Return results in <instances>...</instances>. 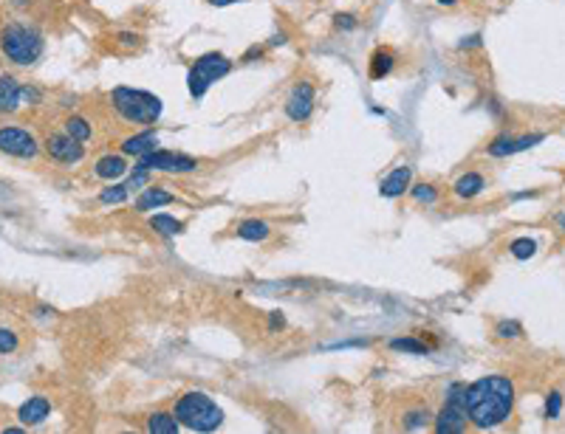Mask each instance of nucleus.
<instances>
[{"mask_svg":"<svg viewBox=\"0 0 565 434\" xmlns=\"http://www.w3.org/2000/svg\"><path fill=\"white\" fill-rule=\"evenodd\" d=\"M523 330H520V324L517 322H500L497 324V335H503V338H517Z\"/></svg>","mask_w":565,"mask_h":434,"instance_id":"obj_31","label":"nucleus"},{"mask_svg":"<svg viewBox=\"0 0 565 434\" xmlns=\"http://www.w3.org/2000/svg\"><path fill=\"white\" fill-rule=\"evenodd\" d=\"M212 9H226V6H235V3H244V0H206Z\"/></svg>","mask_w":565,"mask_h":434,"instance_id":"obj_34","label":"nucleus"},{"mask_svg":"<svg viewBox=\"0 0 565 434\" xmlns=\"http://www.w3.org/2000/svg\"><path fill=\"white\" fill-rule=\"evenodd\" d=\"M150 226L161 234V237H175V234H181V220L178 217H170V214H153L150 217Z\"/></svg>","mask_w":565,"mask_h":434,"instance_id":"obj_22","label":"nucleus"},{"mask_svg":"<svg viewBox=\"0 0 565 434\" xmlns=\"http://www.w3.org/2000/svg\"><path fill=\"white\" fill-rule=\"evenodd\" d=\"M546 136L543 133H534V136H520V138H512V136H497L492 144H489V155L492 158H506V155H515V152H523L534 144H540Z\"/></svg>","mask_w":565,"mask_h":434,"instance_id":"obj_11","label":"nucleus"},{"mask_svg":"<svg viewBox=\"0 0 565 434\" xmlns=\"http://www.w3.org/2000/svg\"><path fill=\"white\" fill-rule=\"evenodd\" d=\"M314 96H317V90L308 79H300L291 93H288V102H286V116L297 124H303L311 118V110H314Z\"/></svg>","mask_w":565,"mask_h":434,"instance_id":"obj_9","label":"nucleus"},{"mask_svg":"<svg viewBox=\"0 0 565 434\" xmlns=\"http://www.w3.org/2000/svg\"><path fill=\"white\" fill-rule=\"evenodd\" d=\"M484 186H486V180H484V175H478V172H464L458 180H455V195L458 198H464V200H469V198H478L481 192H484Z\"/></svg>","mask_w":565,"mask_h":434,"instance_id":"obj_18","label":"nucleus"},{"mask_svg":"<svg viewBox=\"0 0 565 434\" xmlns=\"http://www.w3.org/2000/svg\"><path fill=\"white\" fill-rule=\"evenodd\" d=\"M410 180H413L410 167H396L388 178L381 180L379 192H381V198H399V195H404L410 189Z\"/></svg>","mask_w":565,"mask_h":434,"instance_id":"obj_15","label":"nucleus"},{"mask_svg":"<svg viewBox=\"0 0 565 434\" xmlns=\"http://www.w3.org/2000/svg\"><path fill=\"white\" fill-rule=\"evenodd\" d=\"M390 350H396V353H413V355H427V353H433V347L424 344V341H419V338H390Z\"/></svg>","mask_w":565,"mask_h":434,"instance_id":"obj_23","label":"nucleus"},{"mask_svg":"<svg viewBox=\"0 0 565 434\" xmlns=\"http://www.w3.org/2000/svg\"><path fill=\"white\" fill-rule=\"evenodd\" d=\"M331 25L334 31H339V34H348V31H356V25H359V17L350 14V12H337L331 17Z\"/></svg>","mask_w":565,"mask_h":434,"instance_id":"obj_26","label":"nucleus"},{"mask_svg":"<svg viewBox=\"0 0 565 434\" xmlns=\"http://www.w3.org/2000/svg\"><path fill=\"white\" fill-rule=\"evenodd\" d=\"M195 167H198V161L192 158V155L170 152V149H150L139 158V169H159V172H170V175L192 172Z\"/></svg>","mask_w":565,"mask_h":434,"instance_id":"obj_7","label":"nucleus"},{"mask_svg":"<svg viewBox=\"0 0 565 434\" xmlns=\"http://www.w3.org/2000/svg\"><path fill=\"white\" fill-rule=\"evenodd\" d=\"M178 428H181V423H178L172 412H156L147 420V431H153V434H178Z\"/></svg>","mask_w":565,"mask_h":434,"instance_id":"obj_21","label":"nucleus"},{"mask_svg":"<svg viewBox=\"0 0 565 434\" xmlns=\"http://www.w3.org/2000/svg\"><path fill=\"white\" fill-rule=\"evenodd\" d=\"M156 144H159L156 133H139V136H130V138L122 141V155H139V158H141L144 152L156 149Z\"/></svg>","mask_w":565,"mask_h":434,"instance_id":"obj_20","label":"nucleus"},{"mask_svg":"<svg viewBox=\"0 0 565 434\" xmlns=\"http://www.w3.org/2000/svg\"><path fill=\"white\" fill-rule=\"evenodd\" d=\"M559 412H562V395L554 389V392H548V397H546V417L554 420V417H559Z\"/></svg>","mask_w":565,"mask_h":434,"instance_id":"obj_29","label":"nucleus"},{"mask_svg":"<svg viewBox=\"0 0 565 434\" xmlns=\"http://www.w3.org/2000/svg\"><path fill=\"white\" fill-rule=\"evenodd\" d=\"M119 43H125V45H130V48H136L141 40L136 37V34H130V31H125V34H119Z\"/></svg>","mask_w":565,"mask_h":434,"instance_id":"obj_33","label":"nucleus"},{"mask_svg":"<svg viewBox=\"0 0 565 434\" xmlns=\"http://www.w3.org/2000/svg\"><path fill=\"white\" fill-rule=\"evenodd\" d=\"M557 223H559V226L565 229V214H559V217H557Z\"/></svg>","mask_w":565,"mask_h":434,"instance_id":"obj_39","label":"nucleus"},{"mask_svg":"<svg viewBox=\"0 0 565 434\" xmlns=\"http://www.w3.org/2000/svg\"><path fill=\"white\" fill-rule=\"evenodd\" d=\"M466 386L464 384H453L447 392V400L435 417V431L438 434H461L466 431Z\"/></svg>","mask_w":565,"mask_h":434,"instance_id":"obj_6","label":"nucleus"},{"mask_svg":"<svg viewBox=\"0 0 565 434\" xmlns=\"http://www.w3.org/2000/svg\"><path fill=\"white\" fill-rule=\"evenodd\" d=\"M410 195L419 203H435L438 200V189L433 183H415V186H410Z\"/></svg>","mask_w":565,"mask_h":434,"instance_id":"obj_28","label":"nucleus"},{"mask_svg":"<svg viewBox=\"0 0 565 434\" xmlns=\"http://www.w3.org/2000/svg\"><path fill=\"white\" fill-rule=\"evenodd\" d=\"M257 56H263V45H252V48L246 51V56H244V62H252V59H257Z\"/></svg>","mask_w":565,"mask_h":434,"instance_id":"obj_35","label":"nucleus"},{"mask_svg":"<svg viewBox=\"0 0 565 434\" xmlns=\"http://www.w3.org/2000/svg\"><path fill=\"white\" fill-rule=\"evenodd\" d=\"M0 54L20 68L34 65L43 54V37L40 31L23 23H6L0 28Z\"/></svg>","mask_w":565,"mask_h":434,"instance_id":"obj_3","label":"nucleus"},{"mask_svg":"<svg viewBox=\"0 0 565 434\" xmlns=\"http://www.w3.org/2000/svg\"><path fill=\"white\" fill-rule=\"evenodd\" d=\"M128 161H125V155H102V158L97 161V167H94V172L99 175V178H105V180H113V178H122V175H128Z\"/></svg>","mask_w":565,"mask_h":434,"instance_id":"obj_16","label":"nucleus"},{"mask_svg":"<svg viewBox=\"0 0 565 434\" xmlns=\"http://www.w3.org/2000/svg\"><path fill=\"white\" fill-rule=\"evenodd\" d=\"M46 149H48L51 158L59 161V164H77V161H82V155H85L82 141L71 138L68 133H51L48 141H46Z\"/></svg>","mask_w":565,"mask_h":434,"instance_id":"obj_10","label":"nucleus"},{"mask_svg":"<svg viewBox=\"0 0 565 434\" xmlns=\"http://www.w3.org/2000/svg\"><path fill=\"white\" fill-rule=\"evenodd\" d=\"M534 251H537V242H534L531 237H517L512 242V257H517V260H531Z\"/></svg>","mask_w":565,"mask_h":434,"instance_id":"obj_27","label":"nucleus"},{"mask_svg":"<svg viewBox=\"0 0 565 434\" xmlns=\"http://www.w3.org/2000/svg\"><path fill=\"white\" fill-rule=\"evenodd\" d=\"M286 40H288V37H286V34H275V37H272V43H269V45H283V43H286Z\"/></svg>","mask_w":565,"mask_h":434,"instance_id":"obj_37","label":"nucleus"},{"mask_svg":"<svg viewBox=\"0 0 565 434\" xmlns=\"http://www.w3.org/2000/svg\"><path fill=\"white\" fill-rule=\"evenodd\" d=\"M20 102H23V85L14 76L3 74L0 76V113H14Z\"/></svg>","mask_w":565,"mask_h":434,"instance_id":"obj_13","label":"nucleus"},{"mask_svg":"<svg viewBox=\"0 0 565 434\" xmlns=\"http://www.w3.org/2000/svg\"><path fill=\"white\" fill-rule=\"evenodd\" d=\"M235 234L246 242H263V240H269V223H263L260 217H249V220L237 223Z\"/></svg>","mask_w":565,"mask_h":434,"instance_id":"obj_19","label":"nucleus"},{"mask_svg":"<svg viewBox=\"0 0 565 434\" xmlns=\"http://www.w3.org/2000/svg\"><path fill=\"white\" fill-rule=\"evenodd\" d=\"M235 68V62L224 54V51H206L201 54L190 71H187V90H190V96L192 99H204L206 96V90H210L215 82L226 79Z\"/></svg>","mask_w":565,"mask_h":434,"instance_id":"obj_5","label":"nucleus"},{"mask_svg":"<svg viewBox=\"0 0 565 434\" xmlns=\"http://www.w3.org/2000/svg\"><path fill=\"white\" fill-rule=\"evenodd\" d=\"M435 3H438V6H455L458 0H435Z\"/></svg>","mask_w":565,"mask_h":434,"instance_id":"obj_38","label":"nucleus"},{"mask_svg":"<svg viewBox=\"0 0 565 434\" xmlns=\"http://www.w3.org/2000/svg\"><path fill=\"white\" fill-rule=\"evenodd\" d=\"M175 198L167 192V189H159V186H150L147 189L144 186V192L136 198V211H153V209H159V206H167V203H172Z\"/></svg>","mask_w":565,"mask_h":434,"instance_id":"obj_17","label":"nucleus"},{"mask_svg":"<svg viewBox=\"0 0 565 434\" xmlns=\"http://www.w3.org/2000/svg\"><path fill=\"white\" fill-rule=\"evenodd\" d=\"M393 68H396V51L388 48V45H379V48L370 54L368 76H370V79H384V76H390Z\"/></svg>","mask_w":565,"mask_h":434,"instance_id":"obj_14","label":"nucleus"},{"mask_svg":"<svg viewBox=\"0 0 565 434\" xmlns=\"http://www.w3.org/2000/svg\"><path fill=\"white\" fill-rule=\"evenodd\" d=\"M110 105L119 118H125L128 124H153L161 118L164 105L156 93L130 87V85H119L110 90Z\"/></svg>","mask_w":565,"mask_h":434,"instance_id":"obj_2","label":"nucleus"},{"mask_svg":"<svg viewBox=\"0 0 565 434\" xmlns=\"http://www.w3.org/2000/svg\"><path fill=\"white\" fill-rule=\"evenodd\" d=\"M40 87H32V85H23V102H32V105H37L40 102Z\"/></svg>","mask_w":565,"mask_h":434,"instance_id":"obj_32","label":"nucleus"},{"mask_svg":"<svg viewBox=\"0 0 565 434\" xmlns=\"http://www.w3.org/2000/svg\"><path fill=\"white\" fill-rule=\"evenodd\" d=\"M515 412V384L503 375H486L466 386V417L475 428H495Z\"/></svg>","mask_w":565,"mask_h":434,"instance_id":"obj_1","label":"nucleus"},{"mask_svg":"<svg viewBox=\"0 0 565 434\" xmlns=\"http://www.w3.org/2000/svg\"><path fill=\"white\" fill-rule=\"evenodd\" d=\"M0 152L12 155V158H34L40 152V144L23 127H0Z\"/></svg>","mask_w":565,"mask_h":434,"instance_id":"obj_8","label":"nucleus"},{"mask_svg":"<svg viewBox=\"0 0 565 434\" xmlns=\"http://www.w3.org/2000/svg\"><path fill=\"white\" fill-rule=\"evenodd\" d=\"M66 133H68L71 138L82 141V144L94 136L91 124H88V118H85V116H68V121H66Z\"/></svg>","mask_w":565,"mask_h":434,"instance_id":"obj_24","label":"nucleus"},{"mask_svg":"<svg viewBox=\"0 0 565 434\" xmlns=\"http://www.w3.org/2000/svg\"><path fill=\"white\" fill-rule=\"evenodd\" d=\"M48 415H51V403H48L46 397H40V395L28 397L23 406L17 409V417H20L23 426H37V423H43Z\"/></svg>","mask_w":565,"mask_h":434,"instance_id":"obj_12","label":"nucleus"},{"mask_svg":"<svg viewBox=\"0 0 565 434\" xmlns=\"http://www.w3.org/2000/svg\"><path fill=\"white\" fill-rule=\"evenodd\" d=\"M269 322H272V330H280V327L286 324V319H283V313H277V310H275V313L269 316Z\"/></svg>","mask_w":565,"mask_h":434,"instance_id":"obj_36","label":"nucleus"},{"mask_svg":"<svg viewBox=\"0 0 565 434\" xmlns=\"http://www.w3.org/2000/svg\"><path fill=\"white\" fill-rule=\"evenodd\" d=\"M17 350V335L6 327H0V355H9Z\"/></svg>","mask_w":565,"mask_h":434,"instance_id":"obj_30","label":"nucleus"},{"mask_svg":"<svg viewBox=\"0 0 565 434\" xmlns=\"http://www.w3.org/2000/svg\"><path fill=\"white\" fill-rule=\"evenodd\" d=\"M430 426V409L427 406H419V409H410L404 415V428L407 431H419V428H427Z\"/></svg>","mask_w":565,"mask_h":434,"instance_id":"obj_25","label":"nucleus"},{"mask_svg":"<svg viewBox=\"0 0 565 434\" xmlns=\"http://www.w3.org/2000/svg\"><path fill=\"white\" fill-rule=\"evenodd\" d=\"M172 415L178 417V423L192 428V431H215L224 423V409L218 403L204 395V392H187L178 397Z\"/></svg>","mask_w":565,"mask_h":434,"instance_id":"obj_4","label":"nucleus"}]
</instances>
